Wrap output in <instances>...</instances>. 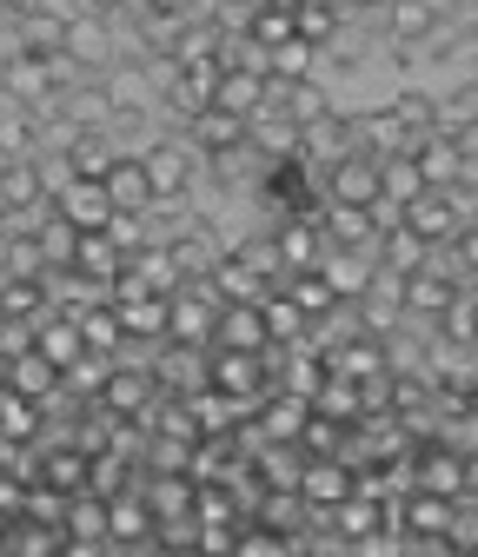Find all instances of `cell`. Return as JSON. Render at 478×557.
Returning <instances> with one entry per match:
<instances>
[{"instance_id":"obj_1","label":"cell","mask_w":478,"mask_h":557,"mask_svg":"<svg viewBox=\"0 0 478 557\" xmlns=\"http://www.w3.org/2000/svg\"><path fill=\"white\" fill-rule=\"evenodd\" d=\"M140 166H147L154 206L186 199V186H193V147H180V139H160V147H147V153H140Z\"/></svg>"},{"instance_id":"obj_2","label":"cell","mask_w":478,"mask_h":557,"mask_svg":"<svg viewBox=\"0 0 478 557\" xmlns=\"http://www.w3.org/2000/svg\"><path fill=\"white\" fill-rule=\"evenodd\" d=\"M413 492L465 498V451H452V445H419V451H413Z\"/></svg>"},{"instance_id":"obj_3","label":"cell","mask_w":478,"mask_h":557,"mask_svg":"<svg viewBox=\"0 0 478 557\" xmlns=\"http://www.w3.org/2000/svg\"><path fill=\"white\" fill-rule=\"evenodd\" d=\"M299 498L326 518L332 505H346L353 498V465L346 458H306L299 465Z\"/></svg>"},{"instance_id":"obj_4","label":"cell","mask_w":478,"mask_h":557,"mask_svg":"<svg viewBox=\"0 0 478 557\" xmlns=\"http://www.w3.org/2000/svg\"><path fill=\"white\" fill-rule=\"evenodd\" d=\"M154 385H160L167 398L207 392V352H199V345H173V338H167V352L154 359Z\"/></svg>"},{"instance_id":"obj_5","label":"cell","mask_w":478,"mask_h":557,"mask_svg":"<svg viewBox=\"0 0 478 557\" xmlns=\"http://www.w3.org/2000/svg\"><path fill=\"white\" fill-rule=\"evenodd\" d=\"M326 199L332 206H372L379 199V160H366V153L332 160L326 166Z\"/></svg>"},{"instance_id":"obj_6","label":"cell","mask_w":478,"mask_h":557,"mask_svg":"<svg viewBox=\"0 0 478 557\" xmlns=\"http://www.w3.org/2000/svg\"><path fill=\"white\" fill-rule=\"evenodd\" d=\"M399 226H405V233H419L426 246H452L465 220H458V206H452V193H419L413 206H405V220H399Z\"/></svg>"},{"instance_id":"obj_7","label":"cell","mask_w":478,"mask_h":557,"mask_svg":"<svg viewBox=\"0 0 478 557\" xmlns=\"http://www.w3.org/2000/svg\"><path fill=\"white\" fill-rule=\"evenodd\" d=\"M53 213L74 226V233H107V220H113V199H107V186L100 180H74L60 199H53Z\"/></svg>"},{"instance_id":"obj_8","label":"cell","mask_w":478,"mask_h":557,"mask_svg":"<svg viewBox=\"0 0 478 557\" xmlns=\"http://www.w3.org/2000/svg\"><path fill=\"white\" fill-rule=\"evenodd\" d=\"M154 398H160L154 366H113V372H107V392H100V405H107L113 418H140Z\"/></svg>"},{"instance_id":"obj_9","label":"cell","mask_w":478,"mask_h":557,"mask_svg":"<svg viewBox=\"0 0 478 557\" xmlns=\"http://www.w3.org/2000/svg\"><path fill=\"white\" fill-rule=\"evenodd\" d=\"M413 166H419V180H426L432 193H445V186L465 180V160H458V147H452V133H439V126L413 139Z\"/></svg>"},{"instance_id":"obj_10","label":"cell","mask_w":478,"mask_h":557,"mask_svg":"<svg viewBox=\"0 0 478 557\" xmlns=\"http://www.w3.org/2000/svg\"><path fill=\"white\" fill-rule=\"evenodd\" d=\"M372 272H379V259L372 252H346V246H326V259H319V278L332 286V299H346V306L372 286Z\"/></svg>"},{"instance_id":"obj_11","label":"cell","mask_w":478,"mask_h":557,"mask_svg":"<svg viewBox=\"0 0 478 557\" xmlns=\"http://www.w3.org/2000/svg\"><path fill=\"white\" fill-rule=\"evenodd\" d=\"M60 53L74 60V66H113V27H107V14H74V21H66Z\"/></svg>"},{"instance_id":"obj_12","label":"cell","mask_w":478,"mask_h":557,"mask_svg":"<svg viewBox=\"0 0 478 557\" xmlns=\"http://www.w3.org/2000/svg\"><path fill=\"white\" fill-rule=\"evenodd\" d=\"M306 418H312V405H306V398H293V392H266V398H259V411H253V425H259V438H266V445H293Z\"/></svg>"},{"instance_id":"obj_13","label":"cell","mask_w":478,"mask_h":557,"mask_svg":"<svg viewBox=\"0 0 478 557\" xmlns=\"http://www.w3.org/2000/svg\"><path fill=\"white\" fill-rule=\"evenodd\" d=\"M100 186H107V199H113V213H154V186H147L140 153H120Z\"/></svg>"},{"instance_id":"obj_14","label":"cell","mask_w":478,"mask_h":557,"mask_svg":"<svg viewBox=\"0 0 478 557\" xmlns=\"http://www.w3.org/2000/svg\"><path fill=\"white\" fill-rule=\"evenodd\" d=\"M34 484H47V492H60V498H81V492H87V451H81V445H66V438L47 445Z\"/></svg>"},{"instance_id":"obj_15","label":"cell","mask_w":478,"mask_h":557,"mask_svg":"<svg viewBox=\"0 0 478 557\" xmlns=\"http://www.w3.org/2000/svg\"><path fill=\"white\" fill-rule=\"evenodd\" d=\"M147 537H154V511L140 484H126L120 498H107V544H147Z\"/></svg>"},{"instance_id":"obj_16","label":"cell","mask_w":478,"mask_h":557,"mask_svg":"<svg viewBox=\"0 0 478 557\" xmlns=\"http://www.w3.org/2000/svg\"><path fill=\"white\" fill-rule=\"evenodd\" d=\"M60 120H74L81 133H107L113 126V100L100 81H74V87H60Z\"/></svg>"},{"instance_id":"obj_17","label":"cell","mask_w":478,"mask_h":557,"mask_svg":"<svg viewBox=\"0 0 478 557\" xmlns=\"http://www.w3.org/2000/svg\"><path fill=\"white\" fill-rule=\"evenodd\" d=\"M186 133H193V153H233V147H246V120H233V113H220V107H199L193 120H186Z\"/></svg>"},{"instance_id":"obj_18","label":"cell","mask_w":478,"mask_h":557,"mask_svg":"<svg viewBox=\"0 0 478 557\" xmlns=\"http://www.w3.org/2000/svg\"><path fill=\"white\" fill-rule=\"evenodd\" d=\"M34 352H40L47 366H60V372H66V366L81 359V325L66 319V312H53V306H47V312L34 319Z\"/></svg>"},{"instance_id":"obj_19","label":"cell","mask_w":478,"mask_h":557,"mask_svg":"<svg viewBox=\"0 0 478 557\" xmlns=\"http://www.w3.org/2000/svg\"><path fill=\"white\" fill-rule=\"evenodd\" d=\"M213 345L220 352H266V319L259 306H220V325H213Z\"/></svg>"},{"instance_id":"obj_20","label":"cell","mask_w":478,"mask_h":557,"mask_svg":"<svg viewBox=\"0 0 478 557\" xmlns=\"http://www.w3.org/2000/svg\"><path fill=\"white\" fill-rule=\"evenodd\" d=\"M113 312H120L126 338H140V345H167V319H173V299H160V293H140V299H120Z\"/></svg>"},{"instance_id":"obj_21","label":"cell","mask_w":478,"mask_h":557,"mask_svg":"<svg viewBox=\"0 0 478 557\" xmlns=\"http://www.w3.org/2000/svg\"><path fill=\"white\" fill-rule=\"evenodd\" d=\"M458 299V278H445V272H405V319H439L445 306Z\"/></svg>"},{"instance_id":"obj_22","label":"cell","mask_w":478,"mask_h":557,"mask_svg":"<svg viewBox=\"0 0 478 557\" xmlns=\"http://www.w3.org/2000/svg\"><path fill=\"white\" fill-rule=\"evenodd\" d=\"M272 246H280L286 272H319V259H326V233L312 220H286L280 233H272Z\"/></svg>"},{"instance_id":"obj_23","label":"cell","mask_w":478,"mask_h":557,"mask_svg":"<svg viewBox=\"0 0 478 557\" xmlns=\"http://www.w3.org/2000/svg\"><path fill=\"white\" fill-rule=\"evenodd\" d=\"M40 206H47V186H40L34 160H8V166H0V213H40Z\"/></svg>"},{"instance_id":"obj_24","label":"cell","mask_w":478,"mask_h":557,"mask_svg":"<svg viewBox=\"0 0 478 557\" xmlns=\"http://www.w3.org/2000/svg\"><path fill=\"white\" fill-rule=\"evenodd\" d=\"M326 524H332V537H346V544H366V537H379V531H385V505L353 492L346 505H332V511H326Z\"/></svg>"},{"instance_id":"obj_25","label":"cell","mask_w":478,"mask_h":557,"mask_svg":"<svg viewBox=\"0 0 478 557\" xmlns=\"http://www.w3.org/2000/svg\"><path fill=\"white\" fill-rule=\"evenodd\" d=\"M246 147L259 160H299V126L280 120V113H253L246 120Z\"/></svg>"},{"instance_id":"obj_26","label":"cell","mask_w":478,"mask_h":557,"mask_svg":"<svg viewBox=\"0 0 478 557\" xmlns=\"http://www.w3.org/2000/svg\"><path fill=\"white\" fill-rule=\"evenodd\" d=\"M213 107H220V113H233V120H253V113L266 107V74H240V66H220Z\"/></svg>"},{"instance_id":"obj_27","label":"cell","mask_w":478,"mask_h":557,"mask_svg":"<svg viewBox=\"0 0 478 557\" xmlns=\"http://www.w3.org/2000/svg\"><path fill=\"white\" fill-rule=\"evenodd\" d=\"M432 27H439V0H392L385 8L392 47H419V40H432Z\"/></svg>"},{"instance_id":"obj_28","label":"cell","mask_w":478,"mask_h":557,"mask_svg":"<svg viewBox=\"0 0 478 557\" xmlns=\"http://www.w3.org/2000/svg\"><path fill=\"white\" fill-rule=\"evenodd\" d=\"M74 272H81V278H100V286H113V278L126 272V252H120L107 233H81V246H74Z\"/></svg>"},{"instance_id":"obj_29","label":"cell","mask_w":478,"mask_h":557,"mask_svg":"<svg viewBox=\"0 0 478 557\" xmlns=\"http://www.w3.org/2000/svg\"><path fill=\"white\" fill-rule=\"evenodd\" d=\"M74 325H81V352L113 359L120 345H126V325H120V312H113V306H87V312H74Z\"/></svg>"},{"instance_id":"obj_30","label":"cell","mask_w":478,"mask_h":557,"mask_svg":"<svg viewBox=\"0 0 478 557\" xmlns=\"http://www.w3.org/2000/svg\"><path fill=\"white\" fill-rule=\"evenodd\" d=\"M126 272L140 278L147 293H160V299H173V293L186 286V278H180V265H173V252H167V246H140V252L126 259Z\"/></svg>"},{"instance_id":"obj_31","label":"cell","mask_w":478,"mask_h":557,"mask_svg":"<svg viewBox=\"0 0 478 557\" xmlns=\"http://www.w3.org/2000/svg\"><path fill=\"white\" fill-rule=\"evenodd\" d=\"M419 193H432V186L419 180L413 153H399V160H379V199H385V206H399V220H405V206H413Z\"/></svg>"},{"instance_id":"obj_32","label":"cell","mask_w":478,"mask_h":557,"mask_svg":"<svg viewBox=\"0 0 478 557\" xmlns=\"http://www.w3.org/2000/svg\"><path fill=\"white\" fill-rule=\"evenodd\" d=\"M107 87V100H113V120H140L147 107H154V87H147V74H140V66H113V74L100 81Z\"/></svg>"},{"instance_id":"obj_33","label":"cell","mask_w":478,"mask_h":557,"mask_svg":"<svg viewBox=\"0 0 478 557\" xmlns=\"http://www.w3.org/2000/svg\"><path fill=\"white\" fill-rule=\"evenodd\" d=\"M8 385H14L21 398H34V405H47V398L60 392V366H47L40 352H21V359H8Z\"/></svg>"},{"instance_id":"obj_34","label":"cell","mask_w":478,"mask_h":557,"mask_svg":"<svg viewBox=\"0 0 478 557\" xmlns=\"http://www.w3.org/2000/svg\"><path fill=\"white\" fill-rule=\"evenodd\" d=\"M426 259H432V246L419 239V233H405V226H392V233H379V265L385 272H426Z\"/></svg>"},{"instance_id":"obj_35","label":"cell","mask_w":478,"mask_h":557,"mask_svg":"<svg viewBox=\"0 0 478 557\" xmlns=\"http://www.w3.org/2000/svg\"><path fill=\"white\" fill-rule=\"evenodd\" d=\"M60 537H81V544H107V498L81 492V498H66V524Z\"/></svg>"},{"instance_id":"obj_36","label":"cell","mask_w":478,"mask_h":557,"mask_svg":"<svg viewBox=\"0 0 478 557\" xmlns=\"http://www.w3.org/2000/svg\"><path fill=\"white\" fill-rule=\"evenodd\" d=\"M346 438H353V425H339V418H319V411H312L293 445H299L306 458H346Z\"/></svg>"},{"instance_id":"obj_37","label":"cell","mask_w":478,"mask_h":557,"mask_svg":"<svg viewBox=\"0 0 478 557\" xmlns=\"http://www.w3.org/2000/svg\"><path fill=\"white\" fill-rule=\"evenodd\" d=\"M259 319H266V338H272V345H299V338H306V312H299L286 293H266V299H259Z\"/></svg>"},{"instance_id":"obj_38","label":"cell","mask_w":478,"mask_h":557,"mask_svg":"<svg viewBox=\"0 0 478 557\" xmlns=\"http://www.w3.org/2000/svg\"><path fill=\"white\" fill-rule=\"evenodd\" d=\"M34 246H40V259H47V272H53V265H74V246H81V233H74V226H66V220L53 213V206H47V213H40V226H34Z\"/></svg>"},{"instance_id":"obj_39","label":"cell","mask_w":478,"mask_h":557,"mask_svg":"<svg viewBox=\"0 0 478 557\" xmlns=\"http://www.w3.org/2000/svg\"><path fill=\"white\" fill-rule=\"evenodd\" d=\"M312 411L319 418H339V425H359V385L339 379V372H326V385L312 392Z\"/></svg>"},{"instance_id":"obj_40","label":"cell","mask_w":478,"mask_h":557,"mask_svg":"<svg viewBox=\"0 0 478 557\" xmlns=\"http://www.w3.org/2000/svg\"><path fill=\"white\" fill-rule=\"evenodd\" d=\"M34 432H40V405H34V398H21L14 385H0V438L27 445Z\"/></svg>"},{"instance_id":"obj_41","label":"cell","mask_w":478,"mask_h":557,"mask_svg":"<svg viewBox=\"0 0 478 557\" xmlns=\"http://www.w3.org/2000/svg\"><path fill=\"white\" fill-rule=\"evenodd\" d=\"M299 153H319L326 166H332V160H346V153H353V133H346V120L332 113V120L306 126V133H299Z\"/></svg>"},{"instance_id":"obj_42","label":"cell","mask_w":478,"mask_h":557,"mask_svg":"<svg viewBox=\"0 0 478 557\" xmlns=\"http://www.w3.org/2000/svg\"><path fill=\"white\" fill-rule=\"evenodd\" d=\"M40 312H47L40 278H8L0 272V319H40Z\"/></svg>"},{"instance_id":"obj_43","label":"cell","mask_w":478,"mask_h":557,"mask_svg":"<svg viewBox=\"0 0 478 557\" xmlns=\"http://www.w3.org/2000/svg\"><path fill=\"white\" fill-rule=\"evenodd\" d=\"M299 518H306V498H299V492H266L253 524H259V531H280V537H293V531H299Z\"/></svg>"},{"instance_id":"obj_44","label":"cell","mask_w":478,"mask_h":557,"mask_svg":"<svg viewBox=\"0 0 478 557\" xmlns=\"http://www.w3.org/2000/svg\"><path fill=\"white\" fill-rule=\"evenodd\" d=\"M339 21H346V14L326 8V0H299V8H293V34H299L306 47H326V40L339 34Z\"/></svg>"},{"instance_id":"obj_45","label":"cell","mask_w":478,"mask_h":557,"mask_svg":"<svg viewBox=\"0 0 478 557\" xmlns=\"http://www.w3.org/2000/svg\"><path fill=\"white\" fill-rule=\"evenodd\" d=\"M120 153L107 147V133H81L74 139V153H66V166H74V180H107V166H113Z\"/></svg>"},{"instance_id":"obj_46","label":"cell","mask_w":478,"mask_h":557,"mask_svg":"<svg viewBox=\"0 0 478 557\" xmlns=\"http://www.w3.org/2000/svg\"><path fill=\"white\" fill-rule=\"evenodd\" d=\"M126 471H133V465H126L120 451H94V458H87V492H94V498H120L126 484H133Z\"/></svg>"},{"instance_id":"obj_47","label":"cell","mask_w":478,"mask_h":557,"mask_svg":"<svg viewBox=\"0 0 478 557\" xmlns=\"http://www.w3.org/2000/svg\"><path fill=\"white\" fill-rule=\"evenodd\" d=\"M266 81H312V47L293 34L286 47H272V66H266Z\"/></svg>"},{"instance_id":"obj_48","label":"cell","mask_w":478,"mask_h":557,"mask_svg":"<svg viewBox=\"0 0 478 557\" xmlns=\"http://www.w3.org/2000/svg\"><path fill=\"white\" fill-rule=\"evenodd\" d=\"M246 40H259L266 53H272V47H286V40H293V8H253Z\"/></svg>"},{"instance_id":"obj_49","label":"cell","mask_w":478,"mask_h":557,"mask_svg":"<svg viewBox=\"0 0 478 557\" xmlns=\"http://www.w3.org/2000/svg\"><path fill=\"white\" fill-rule=\"evenodd\" d=\"M21 518H27V524H47V531H60V524H66V498H60V492H47V484H27Z\"/></svg>"},{"instance_id":"obj_50","label":"cell","mask_w":478,"mask_h":557,"mask_svg":"<svg viewBox=\"0 0 478 557\" xmlns=\"http://www.w3.org/2000/svg\"><path fill=\"white\" fill-rule=\"evenodd\" d=\"M471 120H478V81L439 100V133H458V126H471Z\"/></svg>"},{"instance_id":"obj_51","label":"cell","mask_w":478,"mask_h":557,"mask_svg":"<svg viewBox=\"0 0 478 557\" xmlns=\"http://www.w3.org/2000/svg\"><path fill=\"white\" fill-rule=\"evenodd\" d=\"M140 458H147V471H186L193 465V445L186 438H147Z\"/></svg>"},{"instance_id":"obj_52","label":"cell","mask_w":478,"mask_h":557,"mask_svg":"<svg viewBox=\"0 0 478 557\" xmlns=\"http://www.w3.org/2000/svg\"><path fill=\"white\" fill-rule=\"evenodd\" d=\"M233 557H293V537H280V531H240V550Z\"/></svg>"},{"instance_id":"obj_53","label":"cell","mask_w":478,"mask_h":557,"mask_svg":"<svg viewBox=\"0 0 478 557\" xmlns=\"http://www.w3.org/2000/svg\"><path fill=\"white\" fill-rule=\"evenodd\" d=\"M193 550H199V557H233V550H240V524H199Z\"/></svg>"},{"instance_id":"obj_54","label":"cell","mask_w":478,"mask_h":557,"mask_svg":"<svg viewBox=\"0 0 478 557\" xmlns=\"http://www.w3.org/2000/svg\"><path fill=\"white\" fill-rule=\"evenodd\" d=\"M452 259H458V272H465V278H478V220H465V226H458Z\"/></svg>"},{"instance_id":"obj_55","label":"cell","mask_w":478,"mask_h":557,"mask_svg":"<svg viewBox=\"0 0 478 557\" xmlns=\"http://www.w3.org/2000/svg\"><path fill=\"white\" fill-rule=\"evenodd\" d=\"M452 147H458V160H465V166H478V120L452 133Z\"/></svg>"},{"instance_id":"obj_56","label":"cell","mask_w":478,"mask_h":557,"mask_svg":"<svg viewBox=\"0 0 478 557\" xmlns=\"http://www.w3.org/2000/svg\"><path fill=\"white\" fill-rule=\"evenodd\" d=\"M133 8H147V14H186V0H133Z\"/></svg>"},{"instance_id":"obj_57","label":"cell","mask_w":478,"mask_h":557,"mask_svg":"<svg viewBox=\"0 0 478 557\" xmlns=\"http://www.w3.org/2000/svg\"><path fill=\"white\" fill-rule=\"evenodd\" d=\"M113 8H133V0H87V14H113Z\"/></svg>"},{"instance_id":"obj_58","label":"cell","mask_w":478,"mask_h":557,"mask_svg":"<svg viewBox=\"0 0 478 557\" xmlns=\"http://www.w3.org/2000/svg\"><path fill=\"white\" fill-rule=\"evenodd\" d=\"M346 8H379V0H339V14H346Z\"/></svg>"},{"instance_id":"obj_59","label":"cell","mask_w":478,"mask_h":557,"mask_svg":"<svg viewBox=\"0 0 478 557\" xmlns=\"http://www.w3.org/2000/svg\"><path fill=\"white\" fill-rule=\"evenodd\" d=\"M0 8H14V14H27V8H34V0H0Z\"/></svg>"},{"instance_id":"obj_60","label":"cell","mask_w":478,"mask_h":557,"mask_svg":"<svg viewBox=\"0 0 478 557\" xmlns=\"http://www.w3.org/2000/svg\"><path fill=\"white\" fill-rule=\"evenodd\" d=\"M0 239H8V213H0Z\"/></svg>"},{"instance_id":"obj_61","label":"cell","mask_w":478,"mask_h":557,"mask_svg":"<svg viewBox=\"0 0 478 557\" xmlns=\"http://www.w3.org/2000/svg\"><path fill=\"white\" fill-rule=\"evenodd\" d=\"M0 385H8V366H0Z\"/></svg>"},{"instance_id":"obj_62","label":"cell","mask_w":478,"mask_h":557,"mask_svg":"<svg viewBox=\"0 0 478 557\" xmlns=\"http://www.w3.org/2000/svg\"><path fill=\"white\" fill-rule=\"evenodd\" d=\"M471 352H478V332H471Z\"/></svg>"},{"instance_id":"obj_63","label":"cell","mask_w":478,"mask_h":557,"mask_svg":"<svg viewBox=\"0 0 478 557\" xmlns=\"http://www.w3.org/2000/svg\"><path fill=\"white\" fill-rule=\"evenodd\" d=\"M0 74H8V60H0Z\"/></svg>"},{"instance_id":"obj_64","label":"cell","mask_w":478,"mask_h":557,"mask_svg":"<svg viewBox=\"0 0 478 557\" xmlns=\"http://www.w3.org/2000/svg\"><path fill=\"white\" fill-rule=\"evenodd\" d=\"M0 166H8V160H0Z\"/></svg>"}]
</instances>
